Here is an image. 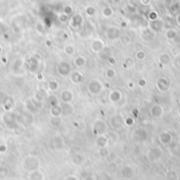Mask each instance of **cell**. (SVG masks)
Masks as SVG:
<instances>
[{"label": "cell", "instance_id": "1", "mask_svg": "<svg viewBox=\"0 0 180 180\" xmlns=\"http://www.w3.org/2000/svg\"><path fill=\"white\" fill-rule=\"evenodd\" d=\"M88 91L90 92V94L92 95H99L102 91H103V84L100 80H91L88 84Z\"/></svg>", "mask_w": 180, "mask_h": 180}, {"label": "cell", "instance_id": "2", "mask_svg": "<svg viewBox=\"0 0 180 180\" xmlns=\"http://www.w3.org/2000/svg\"><path fill=\"white\" fill-rule=\"evenodd\" d=\"M164 114V109L160 104H153L149 109V115L153 118H161Z\"/></svg>", "mask_w": 180, "mask_h": 180}, {"label": "cell", "instance_id": "3", "mask_svg": "<svg viewBox=\"0 0 180 180\" xmlns=\"http://www.w3.org/2000/svg\"><path fill=\"white\" fill-rule=\"evenodd\" d=\"M156 88L162 93L168 92V90L170 88V81H168L167 78H160V79L157 80Z\"/></svg>", "mask_w": 180, "mask_h": 180}, {"label": "cell", "instance_id": "4", "mask_svg": "<svg viewBox=\"0 0 180 180\" xmlns=\"http://www.w3.org/2000/svg\"><path fill=\"white\" fill-rule=\"evenodd\" d=\"M73 93H72L71 90H64L60 93V100L64 103H70V102L73 100Z\"/></svg>", "mask_w": 180, "mask_h": 180}, {"label": "cell", "instance_id": "5", "mask_svg": "<svg viewBox=\"0 0 180 180\" xmlns=\"http://www.w3.org/2000/svg\"><path fill=\"white\" fill-rule=\"evenodd\" d=\"M91 48H92V51L95 52V53H100L104 50V43L100 39H96L91 44Z\"/></svg>", "mask_w": 180, "mask_h": 180}, {"label": "cell", "instance_id": "6", "mask_svg": "<svg viewBox=\"0 0 180 180\" xmlns=\"http://www.w3.org/2000/svg\"><path fill=\"white\" fill-rule=\"evenodd\" d=\"M83 78L84 77H83V75H82V73L78 71L73 72L71 75V80L74 84H80L82 81H83Z\"/></svg>", "mask_w": 180, "mask_h": 180}, {"label": "cell", "instance_id": "7", "mask_svg": "<svg viewBox=\"0 0 180 180\" xmlns=\"http://www.w3.org/2000/svg\"><path fill=\"white\" fill-rule=\"evenodd\" d=\"M58 72L60 73L61 76H66L71 72L70 70V64L68 62H61L58 65Z\"/></svg>", "mask_w": 180, "mask_h": 180}, {"label": "cell", "instance_id": "8", "mask_svg": "<svg viewBox=\"0 0 180 180\" xmlns=\"http://www.w3.org/2000/svg\"><path fill=\"white\" fill-rule=\"evenodd\" d=\"M109 98L112 102H118L121 100V98H122V94H121V92L119 90H114L110 93Z\"/></svg>", "mask_w": 180, "mask_h": 180}, {"label": "cell", "instance_id": "9", "mask_svg": "<svg viewBox=\"0 0 180 180\" xmlns=\"http://www.w3.org/2000/svg\"><path fill=\"white\" fill-rule=\"evenodd\" d=\"M87 64V59H85L84 56H77L76 58L74 59V65L76 68H83Z\"/></svg>", "mask_w": 180, "mask_h": 180}, {"label": "cell", "instance_id": "10", "mask_svg": "<svg viewBox=\"0 0 180 180\" xmlns=\"http://www.w3.org/2000/svg\"><path fill=\"white\" fill-rule=\"evenodd\" d=\"M61 113H62V110L59 106H53L51 107V110H50V114L55 118L59 117V116L61 115Z\"/></svg>", "mask_w": 180, "mask_h": 180}, {"label": "cell", "instance_id": "11", "mask_svg": "<svg viewBox=\"0 0 180 180\" xmlns=\"http://www.w3.org/2000/svg\"><path fill=\"white\" fill-rule=\"evenodd\" d=\"M159 60H160V63H161V64L168 65V64H170V63H171L172 59H171L170 55H168V53H162L161 55H160Z\"/></svg>", "mask_w": 180, "mask_h": 180}, {"label": "cell", "instance_id": "12", "mask_svg": "<svg viewBox=\"0 0 180 180\" xmlns=\"http://www.w3.org/2000/svg\"><path fill=\"white\" fill-rule=\"evenodd\" d=\"M104 75H106L107 78L112 79V78H114V77L116 76V71L113 68L107 69V71H106V73H104Z\"/></svg>", "mask_w": 180, "mask_h": 180}, {"label": "cell", "instance_id": "13", "mask_svg": "<svg viewBox=\"0 0 180 180\" xmlns=\"http://www.w3.org/2000/svg\"><path fill=\"white\" fill-rule=\"evenodd\" d=\"M145 56H146L145 52L142 51V50H140V51H138L136 53V57H137L138 60H143L145 58Z\"/></svg>", "mask_w": 180, "mask_h": 180}, {"label": "cell", "instance_id": "14", "mask_svg": "<svg viewBox=\"0 0 180 180\" xmlns=\"http://www.w3.org/2000/svg\"><path fill=\"white\" fill-rule=\"evenodd\" d=\"M64 53L68 55V56H72V55L74 54V48L72 45H68L65 46L64 49Z\"/></svg>", "mask_w": 180, "mask_h": 180}, {"label": "cell", "instance_id": "15", "mask_svg": "<svg viewBox=\"0 0 180 180\" xmlns=\"http://www.w3.org/2000/svg\"><path fill=\"white\" fill-rule=\"evenodd\" d=\"M49 85H50L51 91H57L58 88H59V84L57 83V81H51Z\"/></svg>", "mask_w": 180, "mask_h": 180}, {"label": "cell", "instance_id": "16", "mask_svg": "<svg viewBox=\"0 0 180 180\" xmlns=\"http://www.w3.org/2000/svg\"><path fill=\"white\" fill-rule=\"evenodd\" d=\"M176 35H177V33H176L175 30H171V31H168V34H167L168 39H173V38H175Z\"/></svg>", "mask_w": 180, "mask_h": 180}, {"label": "cell", "instance_id": "17", "mask_svg": "<svg viewBox=\"0 0 180 180\" xmlns=\"http://www.w3.org/2000/svg\"><path fill=\"white\" fill-rule=\"evenodd\" d=\"M134 64V61L131 59V58H126V63H124V65L126 66H131Z\"/></svg>", "mask_w": 180, "mask_h": 180}, {"label": "cell", "instance_id": "18", "mask_svg": "<svg viewBox=\"0 0 180 180\" xmlns=\"http://www.w3.org/2000/svg\"><path fill=\"white\" fill-rule=\"evenodd\" d=\"M133 122H134V121H133V119H132L131 117H127V118L126 119V122H124V123H126V126H132Z\"/></svg>", "mask_w": 180, "mask_h": 180}, {"label": "cell", "instance_id": "19", "mask_svg": "<svg viewBox=\"0 0 180 180\" xmlns=\"http://www.w3.org/2000/svg\"><path fill=\"white\" fill-rule=\"evenodd\" d=\"M139 85H140V87H145V85H146V80L144 78L139 79Z\"/></svg>", "mask_w": 180, "mask_h": 180}, {"label": "cell", "instance_id": "20", "mask_svg": "<svg viewBox=\"0 0 180 180\" xmlns=\"http://www.w3.org/2000/svg\"><path fill=\"white\" fill-rule=\"evenodd\" d=\"M109 62H111V63H112V64H115V59H114V58H113V57H110L109 58Z\"/></svg>", "mask_w": 180, "mask_h": 180}, {"label": "cell", "instance_id": "21", "mask_svg": "<svg viewBox=\"0 0 180 180\" xmlns=\"http://www.w3.org/2000/svg\"><path fill=\"white\" fill-rule=\"evenodd\" d=\"M127 87H129V88H134V83H133V82H129Z\"/></svg>", "mask_w": 180, "mask_h": 180}, {"label": "cell", "instance_id": "22", "mask_svg": "<svg viewBox=\"0 0 180 180\" xmlns=\"http://www.w3.org/2000/svg\"><path fill=\"white\" fill-rule=\"evenodd\" d=\"M0 152H2V153L5 152V148H4V146H0Z\"/></svg>", "mask_w": 180, "mask_h": 180}, {"label": "cell", "instance_id": "23", "mask_svg": "<svg viewBox=\"0 0 180 180\" xmlns=\"http://www.w3.org/2000/svg\"><path fill=\"white\" fill-rule=\"evenodd\" d=\"M178 114H179V116H180V109L178 110Z\"/></svg>", "mask_w": 180, "mask_h": 180}, {"label": "cell", "instance_id": "24", "mask_svg": "<svg viewBox=\"0 0 180 180\" xmlns=\"http://www.w3.org/2000/svg\"><path fill=\"white\" fill-rule=\"evenodd\" d=\"M0 52H1V46H0Z\"/></svg>", "mask_w": 180, "mask_h": 180}, {"label": "cell", "instance_id": "25", "mask_svg": "<svg viewBox=\"0 0 180 180\" xmlns=\"http://www.w3.org/2000/svg\"><path fill=\"white\" fill-rule=\"evenodd\" d=\"M179 79H180V76H179Z\"/></svg>", "mask_w": 180, "mask_h": 180}]
</instances>
